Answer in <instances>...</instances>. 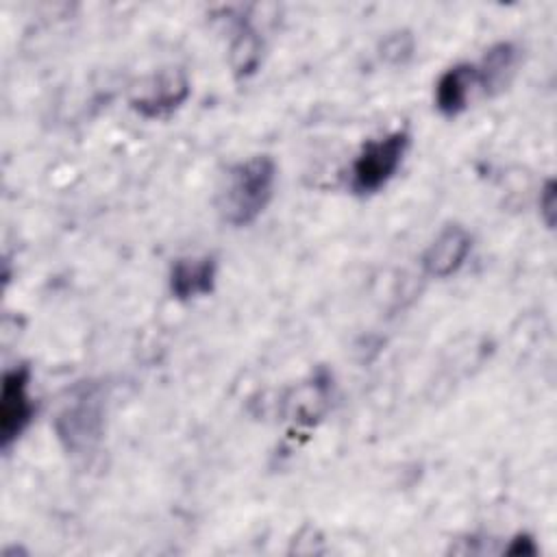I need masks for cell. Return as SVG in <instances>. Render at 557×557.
Returning <instances> with one entry per match:
<instances>
[{
    "label": "cell",
    "instance_id": "obj_1",
    "mask_svg": "<svg viewBox=\"0 0 557 557\" xmlns=\"http://www.w3.org/2000/svg\"><path fill=\"white\" fill-rule=\"evenodd\" d=\"M276 172L270 154H252L231 165L215 200L220 218L231 226L252 224L274 198Z\"/></svg>",
    "mask_w": 557,
    "mask_h": 557
},
{
    "label": "cell",
    "instance_id": "obj_2",
    "mask_svg": "<svg viewBox=\"0 0 557 557\" xmlns=\"http://www.w3.org/2000/svg\"><path fill=\"white\" fill-rule=\"evenodd\" d=\"M409 146L411 135L407 128H396L363 141L350 163V191L357 196H370L383 189L403 165Z\"/></svg>",
    "mask_w": 557,
    "mask_h": 557
},
{
    "label": "cell",
    "instance_id": "obj_3",
    "mask_svg": "<svg viewBox=\"0 0 557 557\" xmlns=\"http://www.w3.org/2000/svg\"><path fill=\"white\" fill-rule=\"evenodd\" d=\"M30 396V368L26 363L4 370L0 385V446L9 450L35 418Z\"/></svg>",
    "mask_w": 557,
    "mask_h": 557
},
{
    "label": "cell",
    "instance_id": "obj_4",
    "mask_svg": "<svg viewBox=\"0 0 557 557\" xmlns=\"http://www.w3.org/2000/svg\"><path fill=\"white\" fill-rule=\"evenodd\" d=\"M191 94V83L185 70L168 67L141 83V87L131 98V109L146 120L170 117Z\"/></svg>",
    "mask_w": 557,
    "mask_h": 557
},
{
    "label": "cell",
    "instance_id": "obj_5",
    "mask_svg": "<svg viewBox=\"0 0 557 557\" xmlns=\"http://www.w3.org/2000/svg\"><path fill=\"white\" fill-rule=\"evenodd\" d=\"M333 400V376L326 368H318L307 379L296 383L283 398V416L294 426H315Z\"/></svg>",
    "mask_w": 557,
    "mask_h": 557
},
{
    "label": "cell",
    "instance_id": "obj_6",
    "mask_svg": "<svg viewBox=\"0 0 557 557\" xmlns=\"http://www.w3.org/2000/svg\"><path fill=\"white\" fill-rule=\"evenodd\" d=\"M59 437L70 450L91 448L102 431V396L98 387H85L57 420Z\"/></svg>",
    "mask_w": 557,
    "mask_h": 557
},
{
    "label": "cell",
    "instance_id": "obj_7",
    "mask_svg": "<svg viewBox=\"0 0 557 557\" xmlns=\"http://www.w3.org/2000/svg\"><path fill=\"white\" fill-rule=\"evenodd\" d=\"M470 250V231L457 222L446 224L422 252V270L433 278H448L461 270Z\"/></svg>",
    "mask_w": 557,
    "mask_h": 557
},
{
    "label": "cell",
    "instance_id": "obj_8",
    "mask_svg": "<svg viewBox=\"0 0 557 557\" xmlns=\"http://www.w3.org/2000/svg\"><path fill=\"white\" fill-rule=\"evenodd\" d=\"M215 281H218V261L211 255L181 257L172 263L168 274L170 294L181 302L209 296L215 289Z\"/></svg>",
    "mask_w": 557,
    "mask_h": 557
},
{
    "label": "cell",
    "instance_id": "obj_9",
    "mask_svg": "<svg viewBox=\"0 0 557 557\" xmlns=\"http://www.w3.org/2000/svg\"><path fill=\"white\" fill-rule=\"evenodd\" d=\"M520 61V52L513 41H498L490 46L481 61L474 63L476 70V85L485 96H496L507 89L511 83L516 67Z\"/></svg>",
    "mask_w": 557,
    "mask_h": 557
},
{
    "label": "cell",
    "instance_id": "obj_10",
    "mask_svg": "<svg viewBox=\"0 0 557 557\" xmlns=\"http://www.w3.org/2000/svg\"><path fill=\"white\" fill-rule=\"evenodd\" d=\"M476 85L474 63H455L444 70L435 83V109L444 117H455L466 111Z\"/></svg>",
    "mask_w": 557,
    "mask_h": 557
},
{
    "label": "cell",
    "instance_id": "obj_11",
    "mask_svg": "<svg viewBox=\"0 0 557 557\" xmlns=\"http://www.w3.org/2000/svg\"><path fill=\"white\" fill-rule=\"evenodd\" d=\"M261 52H263L261 35L246 20H242L235 26L231 44H228V65H231V72L237 78L252 76L259 70V65H261Z\"/></svg>",
    "mask_w": 557,
    "mask_h": 557
},
{
    "label": "cell",
    "instance_id": "obj_12",
    "mask_svg": "<svg viewBox=\"0 0 557 557\" xmlns=\"http://www.w3.org/2000/svg\"><path fill=\"white\" fill-rule=\"evenodd\" d=\"M413 50H416V39L409 30L387 33L379 44V57L389 65H403L405 61L411 59Z\"/></svg>",
    "mask_w": 557,
    "mask_h": 557
},
{
    "label": "cell",
    "instance_id": "obj_13",
    "mask_svg": "<svg viewBox=\"0 0 557 557\" xmlns=\"http://www.w3.org/2000/svg\"><path fill=\"white\" fill-rule=\"evenodd\" d=\"M557 185L553 178H548L542 189H540V198H537V207H540V218L542 222L553 228L555 226V215H557V198H555Z\"/></svg>",
    "mask_w": 557,
    "mask_h": 557
},
{
    "label": "cell",
    "instance_id": "obj_14",
    "mask_svg": "<svg viewBox=\"0 0 557 557\" xmlns=\"http://www.w3.org/2000/svg\"><path fill=\"white\" fill-rule=\"evenodd\" d=\"M537 548L533 544L531 537L527 535H518L516 540H509V546L505 548L507 555H533Z\"/></svg>",
    "mask_w": 557,
    "mask_h": 557
}]
</instances>
